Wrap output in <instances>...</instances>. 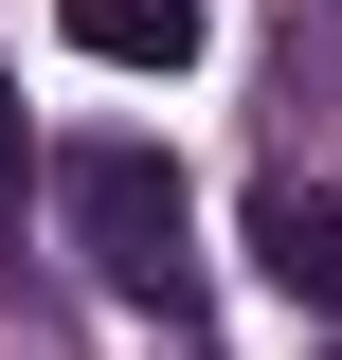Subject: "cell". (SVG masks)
Listing matches in <instances>:
<instances>
[{
	"label": "cell",
	"instance_id": "obj_1",
	"mask_svg": "<svg viewBox=\"0 0 342 360\" xmlns=\"http://www.w3.org/2000/svg\"><path fill=\"white\" fill-rule=\"evenodd\" d=\"M54 217H72V252H90V288H108V307L198 324V217H180V162H163L144 127L54 144Z\"/></svg>",
	"mask_w": 342,
	"mask_h": 360
},
{
	"label": "cell",
	"instance_id": "obj_2",
	"mask_svg": "<svg viewBox=\"0 0 342 360\" xmlns=\"http://www.w3.org/2000/svg\"><path fill=\"white\" fill-rule=\"evenodd\" d=\"M253 270L289 288L306 324H342V180H270V198H253Z\"/></svg>",
	"mask_w": 342,
	"mask_h": 360
},
{
	"label": "cell",
	"instance_id": "obj_3",
	"mask_svg": "<svg viewBox=\"0 0 342 360\" xmlns=\"http://www.w3.org/2000/svg\"><path fill=\"white\" fill-rule=\"evenodd\" d=\"M54 18H72V54H108V72H180V54L216 37L198 0H54Z\"/></svg>",
	"mask_w": 342,
	"mask_h": 360
},
{
	"label": "cell",
	"instance_id": "obj_4",
	"mask_svg": "<svg viewBox=\"0 0 342 360\" xmlns=\"http://www.w3.org/2000/svg\"><path fill=\"white\" fill-rule=\"evenodd\" d=\"M18 198H37V144H18V72H0V270H18Z\"/></svg>",
	"mask_w": 342,
	"mask_h": 360
}]
</instances>
